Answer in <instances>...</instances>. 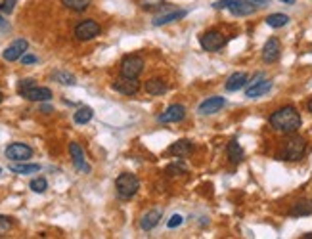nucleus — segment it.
Here are the masks:
<instances>
[{
  "label": "nucleus",
  "mask_w": 312,
  "mask_h": 239,
  "mask_svg": "<svg viewBox=\"0 0 312 239\" xmlns=\"http://www.w3.org/2000/svg\"><path fill=\"white\" fill-rule=\"evenodd\" d=\"M301 123H303L301 115L297 113V109L291 107V105L280 107L270 115V126L282 134H295L301 128Z\"/></svg>",
  "instance_id": "obj_1"
},
{
  "label": "nucleus",
  "mask_w": 312,
  "mask_h": 239,
  "mask_svg": "<svg viewBox=\"0 0 312 239\" xmlns=\"http://www.w3.org/2000/svg\"><path fill=\"white\" fill-rule=\"evenodd\" d=\"M115 189H117V195L121 197V199H131V197L136 195V191L140 189V180L134 174L124 172L117 178Z\"/></svg>",
  "instance_id": "obj_2"
},
{
  "label": "nucleus",
  "mask_w": 312,
  "mask_h": 239,
  "mask_svg": "<svg viewBox=\"0 0 312 239\" xmlns=\"http://www.w3.org/2000/svg\"><path fill=\"white\" fill-rule=\"evenodd\" d=\"M306 151V142L305 138L301 136H291L285 145H283V151H282V159L285 161H299Z\"/></svg>",
  "instance_id": "obj_3"
},
{
  "label": "nucleus",
  "mask_w": 312,
  "mask_h": 239,
  "mask_svg": "<svg viewBox=\"0 0 312 239\" xmlns=\"http://www.w3.org/2000/svg\"><path fill=\"white\" fill-rule=\"evenodd\" d=\"M144 71V59L140 56H127L121 63V75L129 79H138Z\"/></svg>",
  "instance_id": "obj_4"
},
{
  "label": "nucleus",
  "mask_w": 312,
  "mask_h": 239,
  "mask_svg": "<svg viewBox=\"0 0 312 239\" xmlns=\"http://www.w3.org/2000/svg\"><path fill=\"white\" fill-rule=\"evenodd\" d=\"M100 25L94 21V19H85V21H80L77 27H75V36H77V40H92L96 36L100 35Z\"/></svg>",
  "instance_id": "obj_5"
},
{
  "label": "nucleus",
  "mask_w": 312,
  "mask_h": 239,
  "mask_svg": "<svg viewBox=\"0 0 312 239\" xmlns=\"http://www.w3.org/2000/svg\"><path fill=\"white\" fill-rule=\"evenodd\" d=\"M6 157L10 161H15V163H19V161H27L33 157V149H31L27 144H19V142H15V144H10L6 147Z\"/></svg>",
  "instance_id": "obj_6"
},
{
  "label": "nucleus",
  "mask_w": 312,
  "mask_h": 239,
  "mask_svg": "<svg viewBox=\"0 0 312 239\" xmlns=\"http://www.w3.org/2000/svg\"><path fill=\"white\" fill-rule=\"evenodd\" d=\"M27 48H29V42H27L25 38H15L14 42L2 52V58L6 59V61H17V59H22V56L27 52Z\"/></svg>",
  "instance_id": "obj_7"
},
{
  "label": "nucleus",
  "mask_w": 312,
  "mask_h": 239,
  "mask_svg": "<svg viewBox=\"0 0 312 239\" xmlns=\"http://www.w3.org/2000/svg\"><path fill=\"white\" fill-rule=\"evenodd\" d=\"M199 42H201V48H203V50L217 52L224 46L226 38H224V35H220L218 31H209V33H205V35L201 36V40H199Z\"/></svg>",
  "instance_id": "obj_8"
},
{
  "label": "nucleus",
  "mask_w": 312,
  "mask_h": 239,
  "mask_svg": "<svg viewBox=\"0 0 312 239\" xmlns=\"http://www.w3.org/2000/svg\"><path fill=\"white\" fill-rule=\"evenodd\" d=\"M184 117H186V107H184V105H178V103H174V105L167 107L159 117H157V121H159V123H163V124L180 123Z\"/></svg>",
  "instance_id": "obj_9"
},
{
  "label": "nucleus",
  "mask_w": 312,
  "mask_h": 239,
  "mask_svg": "<svg viewBox=\"0 0 312 239\" xmlns=\"http://www.w3.org/2000/svg\"><path fill=\"white\" fill-rule=\"evenodd\" d=\"M113 90H117V92H121L124 96H134L140 90V82L138 79H129V77L121 75V79H117L113 82Z\"/></svg>",
  "instance_id": "obj_10"
},
{
  "label": "nucleus",
  "mask_w": 312,
  "mask_h": 239,
  "mask_svg": "<svg viewBox=\"0 0 312 239\" xmlns=\"http://www.w3.org/2000/svg\"><path fill=\"white\" fill-rule=\"evenodd\" d=\"M69 153H71V159H73V165L77 170L80 172H90V167L87 165V159H85V151L77 142H71L69 144Z\"/></svg>",
  "instance_id": "obj_11"
},
{
  "label": "nucleus",
  "mask_w": 312,
  "mask_h": 239,
  "mask_svg": "<svg viewBox=\"0 0 312 239\" xmlns=\"http://www.w3.org/2000/svg\"><path fill=\"white\" fill-rule=\"evenodd\" d=\"M280 52H282V46H280V40L278 38H268L266 44L262 46V59L266 63H274L280 59Z\"/></svg>",
  "instance_id": "obj_12"
},
{
  "label": "nucleus",
  "mask_w": 312,
  "mask_h": 239,
  "mask_svg": "<svg viewBox=\"0 0 312 239\" xmlns=\"http://www.w3.org/2000/svg\"><path fill=\"white\" fill-rule=\"evenodd\" d=\"M228 10H230L234 15H238V17H245V15L255 14L257 6L251 4L249 0H230V2H228Z\"/></svg>",
  "instance_id": "obj_13"
},
{
  "label": "nucleus",
  "mask_w": 312,
  "mask_h": 239,
  "mask_svg": "<svg viewBox=\"0 0 312 239\" xmlns=\"http://www.w3.org/2000/svg\"><path fill=\"white\" fill-rule=\"evenodd\" d=\"M224 105H226L224 98L213 96V98H207V100L199 105V113H201V115H215V113H218Z\"/></svg>",
  "instance_id": "obj_14"
},
{
  "label": "nucleus",
  "mask_w": 312,
  "mask_h": 239,
  "mask_svg": "<svg viewBox=\"0 0 312 239\" xmlns=\"http://www.w3.org/2000/svg\"><path fill=\"white\" fill-rule=\"evenodd\" d=\"M270 88H272V80L268 79L257 80L255 84H249V86H247L245 96L247 98H261V96H264L266 92H270Z\"/></svg>",
  "instance_id": "obj_15"
},
{
  "label": "nucleus",
  "mask_w": 312,
  "mask_h": 239,
  "mask_svg": "<svg viewBox=\"0 0 312 239\" xmlns=\"http://www.w3.org/2000/svg\"><path fill=\"white\" fill-rule=\"evenodd\" d=\"M23 98L29 102H48V100H52V90L44 86H33L23 94Z\"/></svg>",
  "instance_id": "obj_16"
},
{
  "label": "nucleus",
  "mask_w": 312,
  "mask_h": 239,
  "mask_svg": "<svg viewBox=\"0 0 312 239\" xmlns=\"http://www.w3.org/2000/svg\"><path fill=\"white\" fill-rule=\"evenodd\" d=\"M159 220H161L159 210H150V212H145L144 216H142V220H140V228H142L144 232H150V230H153L155 226L159 224Z\"/></svg>",
  "instance_id": "obj_17"
},
{
  "label": "nucleus",
  "mask_w": 312,
  "mask_h": 239,
  "mask_svg": "<svg viewBox=\"0 0 312 239\" xmlns=\"http://www.w3.org/2000/svg\"><path fill=\"white\" fill-rule=\"evenodd\" d=\"M171 155L174 157H178V159H184V157H188L190 153H192V144H190L188 140H178V142H174L171 145Z\"/></svg>",
  "instance_id": "obj_18"
},
{
  "label": "nucleus",
  "mask_w": 312,
  "mask_h": 239,
  "mask_svg": "<svg viewBox=\"0 0 312 239\" xmlns=\"http://www.w3.org/2000/svg\"><path fill=\"white\" fill-rule=\"evenodd\" d=\"M186 14H188L186 10H174L171 14H163L159 15V17H155V19H153V25H155V27H161V25H167V23L178 21V19H182Z\"/></svg>",
  "instance_id": "obj_19"
},
{
  "label": "nucleus",
  "mask_w": 312,
  "mask_h": 239,
  "mask_svg": "<svg viewBox=\"0 0 312 239\" xmlns=\"http://www.w3.org/2000/svg\"><path fill=\"white\" fill-rule=\"evenodd\" d=\"M247 84V75L245 73H234L230 75V79L226 80V90L228 92H236V90H240Z\"/></svg>",
  "instance_id": "obj_20"
},
{
  "label": "nucleus",
  "mask_w": 312,
  "mask_h": 239,
  "mask_svg": "<svg viewBox=\"0 0 312 239\" xmlns=\"http://www.w3.org/2000/svg\"><path fill=\"white\" fill-rule=\"evenodd\" d=\"M10 170L15 174H35L40 170V165H36V163H23V161H19V163H12L10 165Z\"/></svg>",
  "instance_id": "obj_21"
},
{
  "label": "nucleus",
  "mask_w": 312,
  "mask_h": 239,
  "mask_svg": "<svg viewBox=\"0 0 312 239\" xmlns=\"http://www.w3.org/2000/svg\"><path fill=\"white\" fill-rule=\"evenodd\" d=\"M144 88H145V92L152 96H161L167 92V84H165V80H161V79H150L144 84Z\"/></svg>",
  "instance_id": "obj_22"
},
{
  "label": "nucleus",
  "mask_w": 312,
  "mask_h": 239,
  "mask_svg": "<svg viewBox=\"0 0 312 239\" xmlns=\"http://www.w3.org/2000/svg\"><path fill=\"white\" fill-rule=\"evenodd\" d=\"M228 159L232 161L234 165H238V163H241L243 161V149H241V145L236 142V140H232L230 144H228Z\"/></svg>",
  "instance_id": "obj_23"
},
{
  "label": "nucleus",
  "mask_w": 312,
  "mask_h": 239,
  "mask_svg": "<svg viewBox=\"0 0 312 239\" xmlns=\"http://www.w3.org/2000/svg\"><path fill=\"white\" fill-rule=\"evenodd\" d=\"M92 117H94V111L92 107H80L75 111V115H73V121L77 124H87L92 121Z\"/></svg>",
  "instance_id": "obj_24"
},
{
  "label": "nucleus",
  "mask_w": 312,
  "mask_h": 239,
  "mask_svg": "<svg viewBox=\"0 0 312 239\" xmlns=\"http://www.w3.org/2000/svg\"><path fill=\"white\" fill-rule=\"evenodd\" d=\"M266 23L270 27H274V29H280V27H285L289 23V17L285 14H272L266 17Z\"/></svg>",
  "instance_id": "obj_25"
},
{
  "label": "nucleus",
  "mask_w": 312,
  "mask_h": 239,
  "mask_svg": "<svg viewBox=\"0 0 312 239\" xmlns=\"http://www.w3.org/2000/svg\"><path fill=\"white\" fill-rule=\"evenodd\" d=\"M306 214H312V205L308 201H299L293 205L291 216H306Z\"/></svg>",
  "instance_id": "obj_26"
},
{
  "label": "nucleus",
  "mask_w": 312,
  "mask_h": 239,
  "mask_svg": "<svg viewBox=\"0 0 312 239\" xmlns=\"http://www.w3.org/2000/svg\"><path fill=\"white\" fill-rule=\"evenodd\" d=\"M52 79L54 80H58L59 84H67V86H73L77 80H75V77H73L71 73H67V71H56V73H52Z\"/></svg>",
  "instance_id": "obj_27"
},
{
  "label": "nucleus",
  "mask_w": 312,
  "mask_h": 239,
  "mask_svg": "<svg viewBox=\"0 0 312 239\" xmlns=\"http://www.w3.org/2000/svg\"><path fill=\"white\" fill-rule=\"evenodd\" d=\"M67 8H71L75 12H85L90 6V0H61Z\"/></svg>",
  "instance_id": "obj_28"
},
{
  "label": "nucleus",
  "mask_w": 312,
  "mask_h": 239,
  "mask_svg": "<svg viewBox=\"0 0 312 239\" xmlns=\"http://www.w3.org/2000/svg\"><path fill=\"white\" fill-rule=\"evenodd\" d=\"M29 188L33 189L35 193H44V191L48 189V182H46V178L38 176V178H33V180H31Z\"/></svg>",
  "instance_id": "obj_29"
},
{
  "label": "nucleus",
  "mask_w": 312,
  "mask_h": 239,
  "mask_svg": "<svg viewBox=\"0 0 312 239\" xmlns=\"http://www.w3.org/2000/svg\"><path fill=\"white\" fill-rule=\"evenodd\" d=\"M33 86H36V80L35 79H22L19 80V84H17V92L19 94H25L27 90H31Z\"/></svg>",
  "instance_id": "obj_30"
},
{
  "label": "nucleus",
  "mask_w": 312,
  "mask_h": 239,
  "mask_svg": "<svg viewBox=\"0 0 312 239\" xmlns=\"http://www.w3.org/2000/svg\"><path fill=\"white\" fill-rule=\"evenodd\" d=\"M15 2H17V0H2V2H0V12H2V14H12L15 8Z\"/></svg>",
  "instance_id": "obj_31"
},
{
  "label": "nucleus",
  "mask_w": 312,
  "mask_h": 239,
  "mask_svg": "<svg viewBox=\"0 0 312 239\" xmlns=\"http://www.w3.org/2000/svg\"><path fill=\"white\" fill-rule=\"evenodd\" d=\"M10 228H12V218L0 214V235H4L6 232H10Z\"/></svg>",
  "instance_id": "obj_32"
},
{
  "label": "nucleus",
  "mask_w": 312,
  "mask_h": 239,
  "mask_svg": "<svg viewBox=\"0 0 312 239\" xmlns=\"http://www.w3.org/2000/svg\"><path fill=\"white\" fill-rule=\"evenodd\" d=\"M167 170L171 174H178V172L182 174V172H186L188 168H186V165H184V163H178V161H176V163H173V165H169Z\"/></svg>",
  "instance_id": "obj_33"
},
{
  "label": "nucleus",
  "mask_w": 312,
  "mask_h": 239,
  "mask_svg": "<svg viewBox=\"0 0 312 239\" xmlns=\"http://www.w3.org/2000/svg\"><path fill=\"white\" fill-rule=\"evenodd\" d=\"M182 222H184V218H182L180 214H173V216H171V220L167 222V226H169V228H178Z\"/></svg>",
  "instance_id": "obj_34"
},
{
  "label": "nucleus",
  "mask_w": 312,
  "mask_h": 239,
  "mask_svg": "<svg viewBox=\"0 0 312 239\" xmlns=\"http://www.w3.org/2000/svg\"><path fill=\"white\" fill-rule=\"evenodd\" d=\"M22 63L23 66H31V63H36V58L33 54H23L22 56Z\"/></svg>",
  "instance_id": "obj_35"
},
{
  "label": "nucleus",
  "mask_w": 312,
  "mask_h": 239,
  "mask_svg": "<svg viewBox=\"0 0 312 239\" xmlns=\"http://www.w3.org/2000/svg\"><path fill=\"white\" fill-rule=\"evenodd\" d=\"M251 4H255L257 8H262V6H266L268 4V0H249Z\"/></svg>",
  "instance_id": "obj_36"
},
{
  "label": "nucleus",
  "mask_w": 312,
  "mask_h": 239,
  "mask_svg": "<svg viewBox=\"0 0 312 239\" xmlns=\"http://www.w3.org/2000/svg\"><path fill=\"white\" fill-rule=\"evenodd\" d=\"M4 29H8V23L4 21V17L0 15V31H4Z\"/></svg>",
  "instance_id": "obj_37"
},
{
  "label": "nucleus",
  "mask_w": 312,
  "mask_h": 239,
  "mask_svg": "<svg viewBox=\"0 0 312 239\" xmlns=\"http://www.w3.org/2000/svg\"><path fill=\"white\" fill-rule=\"evenodd\" d=\"M280 2H283V4H295V0H280Z\"/></svg>",
  "instance_id": "obj_38"
},
{
  "label": "nucleus",
  "mask_w": 312,
  "mask_h": 239,
  "mask_svg": "<svg viewBox=\"0 0 312 239\" xmlns=\"http://www.w3.org/2000/svg\"><path fill=\"white\" fill-rule=\"evenodd\" d=\"M305 239H312V233H306V235H303Z\"/></svg>",
  "instance_id": "obj_39"
},
{
  "label": "nucleus",
  "mask_w": 312,
  "mask_h": 239,
  "mask_svg": "<svg viewBox=\"0 0 312 239\" xmlns=\"http://www.w3.org/2000/svg\"><path fill=\"white\" fill-rule=\"evenodd\" d=\"M308 111H310V113H312V100H310V102H308Z\"/></svg>",
  "instance_id": "obj_40"
},
{
  "label": "nucleus",
  "mask_w": 312,
  "mask_h": 239,
  "mask_svg": "<svg viewBox=\"0 0 312 239\" xmlns=\"http://www.w3.org/2000/svg\"><path fill=\"white\" fill-rule=\"evenodd\" d=\"M2 100H4V96H2V92H0V103H2Z\"/></svg>",
  "instance_id": "obj_41"
},
{
  "label": "nucleus",
  "mask_w": 312,
  "mask_h": 239,
  "mask_svg": "<svg viewBox=\"0 0 312 239\" xmlns=\"http://www.w3.org/2000/svg\"><path fill=\"white\" fill-rule=\"evenodd\" d=\"M0 174H2V168H0Z\"/></svg>",
  "instance_id": "obj_42"
}]
</instances>
